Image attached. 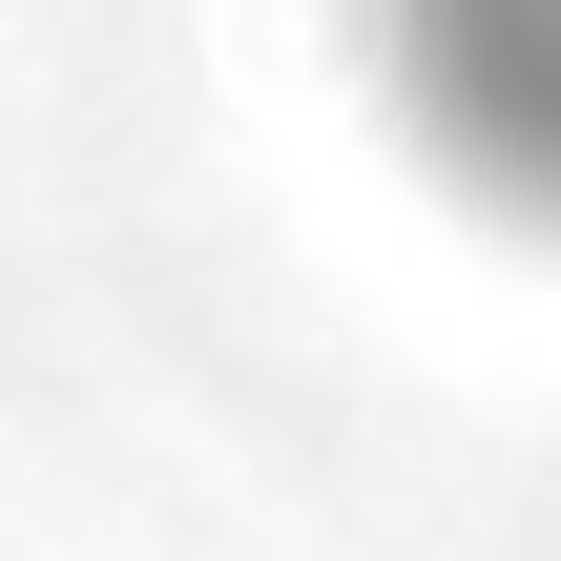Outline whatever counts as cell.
Listing matches in <instances>:
<instances>
[{"instance_id": "6da1fadb", "label": "cell", "mask_w": 561, "mask_h": 561, "mask_svg": "<svg viewBox=\"0 0 561 561\" xmlns=\"http://www.w3.org/2000/svg\"><path fill=\"white\" fill-rule=\"evenodd\" d=\"M416 62H437L458 146H500L520 187H561V0H416Z\"/></svg>"}]
</instances>
